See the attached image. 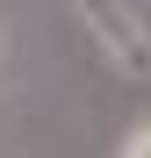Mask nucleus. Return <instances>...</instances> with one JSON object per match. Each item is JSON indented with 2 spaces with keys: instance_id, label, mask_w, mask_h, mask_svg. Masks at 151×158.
I'll use <instances>...</instances> for the list:
<instances>
[{
  "instance_id": "obj_1",
  "label": "nucleus",
  "mask_w": 151,
  "mask_h": 158,
  "mask_svg": "<svg viewBox=\"0 0 151 158\" xmlns=\"http://www.w3.org/2000/svg\"><path fill=\"white\" fill-rule=\"evenodd\" d=\"M65 7L94 29V43L108 50L122 72H151V29L137 22V7H130V0H65Z\"/></svg>"
},
{
  "instance_id": "obj_2",
  "label": "nucleus",
  "mask_w": 151,
  "mask_h": 158,
  "mask_svg": "<svg viewBox=\"0 0 151 158\" xmlns=\"http://www.w3.org/2000/svg\"><path fill=\"white\" fill-rule=\"evenodd\" d=\"M122 158H151V122H137L130 137H122Z\"/></svg>"
}]
</instances>
